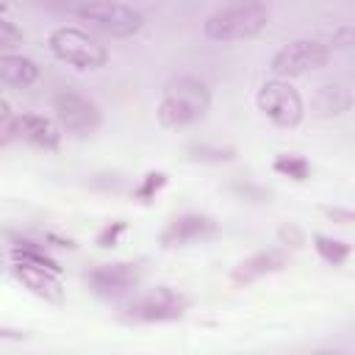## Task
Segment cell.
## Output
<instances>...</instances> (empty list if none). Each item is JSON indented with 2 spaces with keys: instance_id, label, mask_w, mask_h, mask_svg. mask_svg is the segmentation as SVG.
Listing matches in <instances>:
<instances>
[{
  "instance_id": "ffe728a7",
  "label": "cell",
  "mask_w": 355,
  "mask_h": 355,
  "mask_svg": "<svg viewBox=\"0 0 355 355\" xmlns=\"http://www.w3.org/2000/svg\"><path fill=\"white\" fill-rule=\"evenodd\" d=\"M164 186H166V172H147V175L136 183L133 197H136L139 202H150V200H155V194H158Z\"/></svg>"
},
{
  "instance_id": "7a4b0ae2",
  "label": "cell",
  "mask_w": 355,
  "mask_h": 355,
  "mask_svg": "<svg viewBox=\"0 0 355 355\" xmlns=\"http://www.w3.org/2000/svg\"><path fill=\"white\" fill-rule=\"evenodd\" d=\"M272 19V11L261 0H241L214 11L202 22V33L214 42H239L258 36Z\"/></svg>"
},
{
  "instance_id": "603a6c76",
  "label": "cell",
  "mask_w": 355,
  "mask_h": 355,
  "mask_svg": "<svg viewBox=\"0 0 355 355\" xmlns=\"http://www.w3.org/2000/svg\"><path fill=\"white\" fill-rule=\"evenodd\" d=\"M125 230H128V222H122V219L108 222L105 227H100V233H97V239H94V241H97V247H114Z\"/></svg>"
},
{
  "instance_id": "4fadbf2b",
  "label": "cell",
  "mask_w": 355,
  "mask_h": 355,
  "mask_svg": "<svg viewBox=\"0 0 355 355\" xmlns=\"http://www.w3.org/2000/svg\"><path fill=\"white\" fill-rule=\"evenodd\" d=\"M14 275L28 291H33L42 300H47V302L64 300V286L58 280V272L42 269V266H28V263H14Z\"/></svg>"
},
{
  "instance_id": "3957f363",
  "label": "cell",
  "mask_w": 355,
  "mask_h": 355,
  "mask_svg": "<svg viewBox=\"0 0 355 355\" xmlns=\"http://www.w3.org/2000/svg\"><path fill=\"white\" fill-rule=\"evenodd\" d=\"M47 47L50 53L64 61V64H72L78 69H100L105 67L108 61V50L105 44H100L94 36H89L86 31L80 28H55L50 31L47 36Z\"/></svg>"
},
{
  "instance_id": "e0dca14e",
  "label": "cell",
  "mask_w": 355,
  "mask_h": 355,
  "mask_svg": "<svg viewBox=\"0 0 355 355\" xmlns=\"http://www.w3.org/2000/svg\"><path fill=\"white\" fill-rule=\"evenodd\" d=\"M189 161L200 164H227L236 158V147H222V144H208V141H191L186 147Z\"/></svg>"
},
{
  "instance_id": "9c48e42d",
  "label": "cell",
  "mask_w": 355,
  "mask_h": 355,
  "mask_svg": "<svg viewBox=\"0 0 355 355\" xmlns=\"http://www.w3.org/2000/svg\"><path fill=\"white\" fill-rule=\"evenodd\" d=\"M141 280V266L130 261H116V263H100L86 272V286L97 297H122L133 291Z\"/></svg>"
},
{
  "instance_id": "52a82bcc",
  "label": "cell",
  "mask_w": 355,
  "mask_h": 355,
  "mask_svg": "<svg viewBox=\"0 0 355 355\" xmlns=\"http://www.w3.org/2000/svg\"><path fill=\"white\" fill-rule=\"evenodd\" d=\"M327 61H330L327 44H322L316 39H294L272 55L269 69L275 72V78H300L313 69H322Z\"/></svg>"
},
{
  "instance_id": "44dd1931",
  "label": "cell",
  "mask_w": 355,
  "mask_h": 355,
  "mask_svg": "<svg viewBox=\"0 0 355 355\" xmlns=\"http://www.w3.org/2000/svg\"><path fill=\"white\" fill-rule=\"evenodd\" d=\"M230 191L236 194V197H241V200H247V202H269V197H272V191L269 189H263V186H255V183H230Z\"/></svg>"
},
{
  "instance_id": "2e32d148",
  "label": "cell",
  "mask_w": 355,
  "mask_h": 355,
  "mask_svg": "<svg viewBox=\"0 0 355 355\" xmlns=\"http://www.w3.org/2000/svg\"><path fill=\"white\" fill-rule=\"evenodd\" d=\"M313 250L316 255L330 263V266H341L349 255H352V244L344 241V239H333V236H324V233H313Z\"/></svg>"
},
{
  "instance_id": "ac0fdd59",
  "label": "cell",
  "mask_w": 355,
  "mask_h": 355,
  "mask_svg": "<svg viewBox=\"0 0 355 355\" xmlns=\"http://www.w3.org/2000/svg\"><path fill=\"white\" fill-rule=\"evenodd\" d=\"M11 258L14 263H28V266H42V269H53V272H61L58 261L50 258L39 244L33 241H17L14 250H11Z\"/></svg>"
},
{
  "instance_id": "8992f818",
  "label": "cell",
  "mask_w": 355,
  "mask_h": 355,
  "mask_svg": "<svg viewBox=\"0 0 355 355\" xmlns=\"http://www.w3.org/2000/svg\"><path fill=\"white\" fill-rule=\"evenodd\" d=\"M186 311H189V297L186 294H180L172 286H155V288L139 294L128 305V319L141 322V324L175 322V319H183Z\"/></svg>"
},
{
  "instance_id": "7c38bea8",
  "label": "cell",
  "mask_w": 355,
  "mask_h": 355,
  "mask_svg": "<svg viewBox=\"0 0 355 355\" xmlns=\"http://www.w3.org/2000/svg\"><path fill=\"white\" fill-rule=\"evenodd\" d=\"M14 136H19L22 141L42 147V150H55L61 144V128L39 114H22L14 116Z\"/></svg>"
},
{
  "instance_id": "5bb4252c",
  "label": "cell",
  "mask_w": 355,
  "mask_h": 355,
  "mask_svg": "<svg viewBox=\"0 0 355 355\" xmlns=\"http://www.w3.org/2000/svg\"><path fill=\"white\" fill-rule=\"evenodd\" d=\"M39 80V67L33 58L19 53H0V83L11 89H28Z\"/></svg>"
},
{
  "instance_id": "30bf717a",
  "label": "cell",
  "mask_w": 355,
  "mask_h": 355,
  "mask_svg": "<svg viewBox=\"0 0 355 355\" xmlns=\"http://www.w3.org/2000/svg\"><path fill=\"white\" fill-rule=\"evenodd\" d=\"M216 230H219V225H216L211 216L189 211V214L175 216V219L164 227L161 244H164V247H183V244H191V241L211 239V236H216Z\"/></svg>"
},
{
  "instance_id": "cb8c5ba5",
  "label": "cell",
  "mask_w": 355,
  "mask_h": 355,
  "mask_svg": "<svg viewBox=\"0 0 355 355\" xmlns=\"http://www.w3.org/2000/svg\"><path fill=\"white\" fill-rule=\"evenodd\" d=\"M277 239H280V244H286V247H294V250L305 244V233H302L297 225H291V222H288V225H283V227L277 230Z\"/></svg>"
},
{
  "instance_id": "6da1fadb",
  "label": "cell",
  "mask_w": 355,
  "mask_h": 355,
  "mask_svg": "<svg viewBox=\"0 0 355 355\" xmlns=\"http://www.w3.org/2000/svg\"><path fill=\"white\" fill-rule=\"evenodd\" d=\"M211 108V92L200 78L191 75H180L175 80L166 83L161 103L155 108V116L164 128L178 130V128H189L194 122H200Z\"/></svg>"
},
{
  "instance_id": "484cf974",
  "label": "cell",
  "mask_w": 355,
  "mask_h": 355,
  "mask_svg": "<svg viewBox=\"0 0 355 355\" xmlns=\"http://www.w3.org/2000/svg\"><path fill=\"white\" fill-rule=\"evenodd\" d=\"M327 214L333 219H338V225H349L352 222V211L349 208H327Z\"/></svg>"
},
{
  "instance_id": "4316f807",
  "label": "cell",
  "mask_w": 355,
  "mask_h": 355,
  "mask_svg": "<svg viewBox=\"0 0 355 355\" xmlns=\"http://www.w3.org/2000/svg\"><path fill=\"white\" fill-rule=\"evenodd\" d=\"M25 338L22 330H11V327H0V341H19Z\"/></svg>"
},
{
  "instance_id": "5b68a950",
  "label": "cell",
  "mask_w": 355,
  "mask_h": 355,
  "mask_svg": "<svg viewBox=\"0 0 355 355\" xmlns=\"http://www.w3.org/2000/svg\"><path fill=\"white\" fill-rule=\"evenodd\" d=\"M255 103L263 111V116L277 128H297L305 116V103H302L300 92L286 78L266 80L258 89Z\"/></svg>"
},
{
  "instance_id": "277c9868",
  "label": "cell",
  "mask_w": 355,
  "mask_h": 355,
  "mask_svg": "<svg viewBox=\"0 0 355 355\" xmlns=\"http://www.w3.org/2000/svg\"><path fill=\"white\" fill-rule=\"evenodd\" d=\"M75 14L116 39H128V36L139 33L144 25V17L119 0H86V3L75 6Z\"/></svg>"
},
{
  "instance_id": "ba28073f",
  "label": "cell",
  "mask_w": 355,
  "mask_h": 355,
  "mask_svg": "<svg viewBox=\"0 0 355 355\" xmlns=\"http://www.w3.org/2000/svg\"><path fill=\"white\" fill-rule=\"evenodd\" d=\"M53 111H55L58 128L72 133V136H92L103 122L97 103L89 100L86 94L72 92V89H64L53 97Z\"/></svg>"
},
{
  "instance_id": "d6986e66",
  "label": "cell",
  "mask_w": 355,
  "mask_h": 355,
  "mask_svg": "<svg viewBox=\"0 0 355 355\" xmlns=\"http://www.w3.org/2000/svg\"><path fill=\"white\" fill-rule=\"evenodd\" d=\"M272 169H275L277 175H283V178L297 180V183L308 180V175H311V164H308L302 155H297V153L277 155V158H275V164H272Z\"/></svg>"
},
{
  "instance_id": "9a60e30c",
  "label": "cell",
  "mask_w": 355,
  "mask_h": 355,
  "mask_svg": "<svg viewBox=\"0 0 355 355\" xmlns=\"http://www.w3.org/2000/svg\"><path fill=\"white\" fill-rule=\"evenodd\" d=\"M349 108H352V94H349V89L344 83H324V86H319V92L313 97L316 116L330 119V116L347 114Z\"/></svg>"
},
{
  "instance_id": "7402d4cb",
  "label": "cell",
  "mask_w": 355,
  "mask_h": 355,
  "mask_svg": "<svg viewBox=\"0 0 355 355\" xmlns=\"http://www.w3.org/2000/svg\"><path fill=\"white\" fill-rule=\"evenodd\" d=\"M19 44H22V31L14 22H8V19L0 17V53H11Z\"/></svg>"
},
{
  "instance_id": "83f0119b",
  "label": "cell",
  "mask_w": 355,
  "mask_h": 355,
  "mask_svg": "<svg viewBox=\"0 0 355 355\" xmlns=\"http://www.w3.org/2000/svg\"><path fill=\"white\" fill-rule=\"evenodd\" d=\"M3 11H6V3H3V0H0V14H3Z\"/></svg>"
},
{
  "instance_id": "8fae6325",
  "label": "cell",
  "mask_w": 355,
  "mask_h": 355,
  "mask_svg": "<svg viewBox=\"0 0 355 355\" xmlns=\"http://www.w3.org/2000/svg\"><path fill=\"white\" fill-rule=\"evenodd\" d=\"M286 263H288V255H286L280 247L261 250V252H255V255L239 261V263L233 266V272H230V280H233L236 286H250V283H255V280H261V277H266V275L280 272Z\"/></svg>"
},
{
  "instance_id": "d4e9b609",
  "label": "cell",
  "mask_w": 355,
  "mask_h": 355,
  "mask_svg": "<svg viewBox=\"0 0 355 355\" xmlns=\"http://www.w3.org/2000/svg\"><path fill=\"white\" fill-rule=\"evenodd\" d=\"M14 136V116H11V105L6 100H0V139Z\"/></svg>"
}]
</instances>
